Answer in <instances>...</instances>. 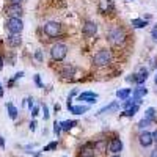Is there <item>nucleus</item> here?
<instances>
[{
	"label": "nucleus",
	"instance_id": "b1692460",
	"mask_svg": "<svg viewBox=\"0 0 157 157\" xmlns=\"http://www.w3.org/2000/svg\"><path fill=\"white\" fill-rule=\"evenodd\" d=\"M151 124V120H148V118H143V120L138 123V129H145Z\"/></svg>",
	"mask_w": 157,
	"mask_h": 157
},
{
	"label": "nucleus",
	"instance_id": "2eb2a0df",
	"mask_svg": "<svg viewBox=\"0 0 157 157\" xmlns=\"http://www.w3.org/2000/svg\"><path fill=\"white\" fill-rule=\"evenodd\" d=\"M68 109L71 113H75V115H82V113L88 112L86 105H71V102H68Z\"/></svg>",
	"mask_w": 157,
	"mask_h": 157
},
{
	"label": "nucleus",
	"instance_id": "1a4fd4ad",
	"mask_svg": "<svg viewBox=\"0 0 157 157\" xmlns=\"http://www.w3.org/2000/svg\"><path fill=\"white\" fill-rule=\"evenodd\" d=\"M96 33H98V25L94 22L88 21L83 24V35L85 36H94Z\"/></svg>",
	"mask_w": 157,
	"mask_h": 157
},
{
	"label": "nucleus",
	"instance_id": "72a5a7b5",
	"mask_svg": "<svg viewBox=\"0 0 157 157\" xmlns=\"http://www.w3.org/2000/svg\"><path fill=\"white\" fill-rule=\"evenodd\" d=\"M3 69V58H2V55H0V71Z\"/></svg>",
	"mask_w": 157,
	"mask_h": 157
},
{
	"label": "nucleus",
	"instance_id": "7c9ffc66",
	"mask_svg": "<svg viewBox=\"0 0 157 157\" xmlns=\"http://www.w3.org/2000/svg\"><path fill=\"white\" fill-rule=\"evenodd\" d=\"M151 35H152V38H154L155 41H157V27H155V29L152 30V33H151Z\"/></svg>",
	"mask_w": 157,
	"mask_h": 157
},
{
	"label": "nucleus",
	"instance_id": "6e6552de",
	"mask_svg": "<svg viewBox=\"0 0 157 157\" xmlns=\"http://www.w3.org/2000/svg\"><path fill=\"white\" fill-rule=\"evenodd\" d=\"M148 78V69H145V68H141L140 69V72L138 74H134V77H129L127 80H130V82H135V83H138V85H141L143 82H145Z\"/></svg>",
	"mask_w": 157,
	"mask_h": 157
},
{
	"label": "nucleus",
	"instance_id": "c9c22d12",
	"mask_svg": "<svg viewBox=\"0 0 157 157\" xmlns=\"http://www.w3.org/2000/svg\"><path fill=\"white\" fill-rule=\"evenodd\" d=\"M0 146H2V148L5 146V140H3V137H0Z\"/></svg>",
	"mask_w": 157,
	"mask_h": 157
},
{
	"label": "nucleus",
	"instance_id": "9d476101",
	"mask_svg": "<svg viewBox=\"0 0 157 157\" xmlns=\"http://www.w3.org/2000/svg\"><path fill=\"white\" fill-rule=\"evenodd\" d=\"M21 43H22L21 33H10L6 38V44L11 47H17V46H21Z\"/></svg>",
	"mask_w": 157,
	"mask_h": 157
},
{
	"label": "nucleus",
	"instance_id": "0eeeda50",
	"mask_svg": "<svg viewBox=\"0 0 157 157\" xmlns=\"http://www.w3.org/2000/svg\"><path fill=\"white\" fill-rule=\"evenodd\" d=\"M138 141H140V145L143 146V148H148V146H151L152 143H154V138H152V134L151 132H141L140 134V137H138Z\"/></svg>",
	"mask_w": 157,
	"mask_h": 157
},
{
	"label": "nucleus",
	"instance_id": "39448f33",
	"mask_svg": "<svg viewBox=\"0 0 157 157\" xmlns=\"http://www.w3.org/2000/svg\"><path fill=\"white\" fill-rule=\"evenodd\" d=\"M24 29V24L21 21V17H10L6 21V30L10 33H21Z\"/></svg>",
	"mask_w": 157,
	"mask_h": 157
},
{
	"label": "nucleus",
	"instance_id": "5701e85b",
	"mask_svg": "<svg viewBox=\"0 0 157 157\" xmlns=\"http://www.w3.org/2000/svg\"><path fill=\"white\" fill-rule=\"evenodd\" d=\"M154 116H155V109H152V107H149L148 110H146V115H145V118H148V120H154Z\"/></svg>",
	"mask_w": 157,
	"mask_h": 157
},
{
	"label": "nucleus",
	"instance_id": "e433bc0d",
	"mask_svg": "<svg viewBox=\"0 0 157 157\" xmlns=\"http://www.w3.org/2000/svg\"><path fill=\"white\" fill-rule=\"evenodd\" d=\"M152 138H154V141H155V143H157V130H155V132H154V134H152Z\"/></svg>",
	"mask_w": 157,
	"mask_h": 157
},
{
	"label": "nucleus",
	"instance_id": "f704fd0d",
	"mask_svg": "<svg viewBox=\"0 0 157 157\" xmlns=\"http://www.w3.org/2000/svg\"><path fill=\"white\" fill-rule=\"evenodd\" d=\"M149 157H157V148H155V149L151 152V155H149Z\"/></svg>",
	"mask_w": 157,
	"mask_h": 157
},
{
	"label": "nucleus",
	"instance_id": "aec40b11",
	"mask_svg": "<svg viewBox=\"0 0 157 157\" xmlns=\"http://www.w3.org/2000/svg\"><path fill=\"white\" fill-rule=\"evenodd\" d=\"M137 112H138V104H137V105H132L130 109H127V110H126V112H123L121 115H124V116H134Z\"/></svg>",
	"mask_w": 157,
	"mask_h": 157
},
{
	"label": "nucleus",
	"instance_id": "20e7f679",
	"mask_svg": "<svg viewBox=\"0 0 157 157\" xmlns=\"http://www.w3.org/2000/svg\"><path fill=\"white\" fill-rule=\"evenodd\" d=\"M61 32V25L58 22H54V21H50V22H46L44 24V33L49 36V38H57Z\"/></svg>",
	"mask_w": 157,
	"mask_h": 157
},
{
	"label": "nucleus",
	"instance_id": "cd10ccee",
	"mask_svg": "<svg viewBox=\"0 0 157 157\" xmlns=\"http://www.w3.org/2000/svg\"><path fill=\"white\" fill-rule=\"evenodd\" d=\"M38 112H39V109H38V107H33V109H32V116L35 118V116L38 115Z\"/></svg>",
	"mask_w": 157,
	"mask_h": 157
},
{
	"label": "nucleus",
	"instance_id": "ddd939ff",
	"mask_svg": "<svg viewBox=\"0 0 157 157\" xmlns=\"http://www.w3.org/2000/svg\"><path fill=\"white\" fill-rule=\"evenodd\" d=\"M96 99H98V94L91 93V91H85V93H82L80 96H78V101H85L88 104H94Z\"/></svg>",
	"mask_w": 157,
	"mask_h": 157
},
{
	"label": "nucleus",
	"instance_id": "423d86ee",
	"mask_svg": "<svg viewBox=\"0 0 157 157\" xmlns=\"http://www.w3.org/2000/svg\"><path fill=\"white\" fill-rule=\"evenodd\" d=\"M5 13L10 17H21L22 16V6H21V3H10L5 8Z\"/></svg>",
	"mask_w": 157,
	"mask_h": 157
},
{
	"label": "nucleus",
	"instance_id": "4be33fe9",
	"mask_svg": "<svg viewBox=\"0 0 157 157\" xmlns=\"http://www.w3.org/2000/svg\"><path fill=\"white\" fill-rule=\"evenodd\" d=\"M61 74H63L64 77H72V75H74V68H72V66H64V68L61 69Z\"/></svg>",
	"mask_w": 157,
	"mask_h": 157
},
{
	"label": "nucleus",
	"instance_id": "6ab92c4d",
	"mask_svg": "<svg viewBox=\"0 0 157 157\" xmlns=\"http://www.w3.org/2000/svg\"><path fill=\"white\" fill-rule=\"evenodd\" d=\"M116 109H118V104H116V102H112L110 105H107V107H104L102 110H99V115L107 113V112H113V110H116Z\"/></svg>",
	"mask_w": 157,
	"mask_h": 157
},
{
	"label": "nucleus",
	"instance_id": "ea45409f",
	"mask_svg": "<svg viewBox=\"0 0 157 157\" xmlns=\"http://www.w3.org/2000/svg\"><path fill=\"white\" fill-rule=\"evenodd\" d=\"M113 157H120V155H118V154H115V155H113Z\"/></svg>",
	"mask_w": 157,
	"mask_h": 157
},
{
	"label": "nucleus",
	"instance_id": "2f4dec72",
	"mask_svg": "<svg viewBox=\"0 0 157 157\" xmlns=\"http://www.w3.org/2000/svg\"><path fill=\"white\" fill-rule=\"evenodd\" d=\"M36 129V121H32L30 123V130H35Z\"/></svg>",
	"mask_w": 157,
	"mask_h": 157
},
{
	"label": "nucleus",
	"instance_id": "4c0bfd02",
	"mask_svg": "<svg viewBox=\"0 0 157 157\" xmlns=\"http://www.w3.org/2000/svg\"><path fill=\"white\" fill-rule=\"evenodd\" d=\"M22 0H10V3H21Z\"/></svg>",
	"mask_w": 157,
	"mask_h": 157
},
{
	"label": "nucleus",
	"instance_id": "a211bd4d",
	"mask_svg": "<svg viewBox=\"0 0 157 157\" xmlns=\"http://www.w3.org/2000/svg\"><path fill=\"white\" fill-rule=\"evenodd\" d=\"M75 124H77V121H63V123H60L61 130H71Z\"/></svg>",
	"mask_w": 157,
	"mask_h": 157
},
{
	"label": "nucleus",
	"instance_id": "4468645a",
	"mask_svg": "<svg viewBox=\"0 0 157 157\" xmlns=\"http://www.w3.org/2000/svg\"><path fill=\"white\" fill-rule=\"evenodd\" d=\"M146 93H148V90H146V88H143V86H138V88H135V90H134V98H132V99H134V101H135L137 104H140V102H141L140 99H141L143 96H145Z\"/></svg>",
	"mask_w": 157,
	"mask_h": 157
},
{
	"label": "nucleus",
	"instance_id": "393cba45",
	"mask_svg": "<svg viewBox=\"0 0 157 157\" xmlns=\"http://www.w3.org/2000/svg\"><path fill=\"white\" fill-rule=\"evenodd\" d=\"M57 146H58V143L57 141H52V143H49V145L44 148V151H52V149H55Z\"/></svg>",
	"mask_w": 157,
	"mask_h": 157
},
{
	"label": "nucleus",
	"instance_id": "c85d7f7f",
	"mask_svg": "<svg viewBox=\"0 0 157 157\" xmlns=\"http://www.w3.org/2000/svg\"><path fill=\"white\" fill-rule=\"evenodd\" d=\"M35 57H36V60H39V61L43 60V54H41V52H39V50H38L36 54H35Z\"/></svg>",
	"mask_w": 157,
	"mask_h": 157
},
{
	"label": "nucleus",
	"instance_id": "7ed1b4c3",
	"mask_svg": "<svg viewBox=\"0 0 157 157\" xmlns=\"http://www.w3.org/2000/svg\"><path fill=\"white\" fill-rule=\"evenodd\" d=\"M94 64L96 66H105V64H109L110 61H112V54H110V50H107V49H102V50H99L98 54L94 55Z\"/></svg>",
	"mask_w": 157,
	"mask_h": 157
},
{
	"label": "nucleus",
	"instance_id": "412c9836",
	"mask_svg": "<svg viewBox=\"0 0 157 157\" xmlns=\"http://www.w3.org/2000/svg\"><path fill=\"white\" fill-rule=\"evenodd\" d=\"M132 25L135 29H143V27H146V21H141V19H132Z\"/></svg>",
	"mask_w": 157,
	"mask_h": 157
},
{
	"label": "nucleus",
	"instance_id": "dca6fc26",
	"mask_svg": "<svg viewBox=\"0 0 157 157\" xmlns=\"http://www.w3.org/2000/svg\"><path fill=\"white\" fill-rule=\"evenodd\" d=\"M6 109H8V113H10V118H11V120H16V118H17V109L13 105L11 102L6 104Z\"/></svg>",
	"mask_w": 157,
	"mask_h": 157
},
{
	"label": "nucleus",
	"instance_id": "c756f323",
	"mask_svg": "<svg viewBox=\"0 0 157 157\" xmlns=\"http://www.w3.org/2000/svg\"><path fill=\"white\" fill-rule=\"evenodd\" d=\"M47 118H49V109L44 107V120H47Z\"/></svg>",
	"mask_w": 157,
	"mask_h": 157
},
{
	"label": "nucleus",
	"instance_id": "f03ea898",
	"mask_svg": "<svg viewBox=\"0 0 157 157\" xmlns=\"http://www.w3.org/2000/svg\"><path fill=\"white\" fill-rule=\"evenodd\" d=\"M66 55H68V47L64 46V44L57 43V44L52 46V49H50V57L54 58L55 61L64 60V57H66Z\"/></svg>",
	"mask_w": 157,
	"mask_h": 157
},
{
	"label": "nucleus",
	"instance_id": "bb28decb",
	"mask_svg": "<svg viewBox=\"0 0 157 157\" xmlns=\"http://www.w3.org/2000/svg\"><path fill=\"white\" fill-rule=\"evenodd\" d=\"M35 83H36L39 88H43V83H41V78H39V75H35Z\"/></svg>",
	"mask_w": 157,
	"mask_h": 157
},
{
	"label": "nucleus",
	"instance_id": "f3484780",
	"mask_svg": "<svg viewBox=\"0 0 157 157\" xmlns=\"http://www.w3.org/2000/svg\"><path fill=\"white\" fill-rule=\"evenodd\" d=\"M129 94H130V88H124V90H118V91H116V96L120 98L121 101L127 99V98H129Z\"/></svg>",
	"mask_w": 157,
	"mask_h": 157
},
{
	"label": "nucleus",
	"instance_id": "9b49d317",
	"mask_svg": "<svg viewBox=\"0 0 157 157\" xmlns=\"http://www.w3.org/2000/svg\"><path fill=\"white\" fill-rule=\"evenodd\" d=\"M109 149H110V152H113V154H120V152L123 151V141H121L120 138H113V140L109 143Z\"/></svg>",
	"mask_w": 157,
	"mask_h": 157
},
{
	"label": "nucleus",
	"instance_id": "a19ab883",
	"mask_svg": "<svg viewBox=\"0 0 157 157\" xmlns=\"http://www.w3.org/2000/svg\"><path fill=\"white\" fill-rule=\"evenodd\" d=\"M155 83H157V75H155Z\"/></svg>",
	"mask_w": 157,
	"mask_h": 157
},
{
	"label": "nucleus",
	"instance_id": "f8f14e48",
	"mask_svg": "<svg viewBox=\"0 0 157 157\" xmlns=\"http://www.w3.org/2000/svg\"><path fill=\"white\" fill-rule=\"evenodd\" d=\"M94 154H96V145H93V143H86V145L82 148L80 157H94Z\"/></svg>",
	"mask_w": 157,
	"mask_h": 157
},
{
	"label": "nucleus",
	"instance_id": "f257e3e1",
	"mask_svg": "<svg viewBox=\"0 0 157 157\" xmlns=\"http://www.w3.org/2000/svg\"><path fill=\"white\" fill-rule=\"evenodd\" d=\"M109 39H110V43L115 44V46H120L124 43V39H126V33L121 27H112L109 30Z\"/></svg>",
	"mask_w": 157,
	"mask_h": 157
},
{
	"label": "nucleus",
	"instance_id": "a878e982",
	"mask_svg": "<svg viewBox=\"0 0 157 157\" xmlns=\"http://www.w3.org/2000/svg\"><path fill=\"white\" fill-rule=\"evenodd\" d=\"M54 132H55V135H60V134H61V126H60L58 123L54 124Z\"/></svg>",
	"mask_w": 157,
	"mask_h": 157
},
{
	"label": "nucleus",
	"instance_id": "473e14b6",
	"mask_svg": "<svg viewBox=\"0 0 157 157\" xmlns=\"http://www.w3.org/2000/svg\"><path fill=\"white\" fill-rule=\"evenodd\" d=\"M22 75H24V72H17V74L14 75V80H17V78H21Z\"/></svg>",
	"mask_w": 157,
	"mask_h": 157
},
{
	"label": "nucleus",
	"instance_id": "58836bf2",
	"mask_svg": "<svg viewBox=\"0 0 157 157\" xmlns=\"http://www.w3.org/2000/svg\"><path fill=\"white\" fill-rule=\"evenodd\" d=\"M3 96V90H2V85H0V98Z\"/></svg>",
	"mask_w": 157,
	"mask_h": 157
}]
</instances>
